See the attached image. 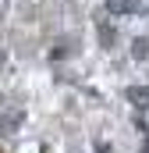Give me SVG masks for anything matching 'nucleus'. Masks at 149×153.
I'll return each mask as SVG.
<instances>
[{
  "mask_svg": "<svg viewBox=\"0 0 149 153\" xmlns=\"http://www.w3.org/2000/svg\"><path fill=\"white\" fill-rule=\"evenodd\" d=\"M139 111H149V85H128V93H124Z\"/></svg>",
  "mask_w": 149,
  "mask_h": 153,
  "instance_id": "7ed1b4c3",
  "label": "nucleus"
},
{
  "mask_svg": "<svg viewBox=\"0 0 149 153\" xmlns=\"http://www.w3.org/2000/svg\"><path fill=\"white\" fill-rule=\"evenodd\" d=\"M135 11H139V0H107V14L114 18H128Z\"/></svg>",
  "mask_w": 149,
  "mask_h": 153,
  "instance_id": "f03ea898",
  "label": "nucleus"
},
{
  "mask_svg": "<svg viewBox=\"0 0 149 153\" xmlns=\"http://www.w3.org/2000/svg\"><path fill=\"white\" fill-rule=\"evenodd\" d=\"M21 125H25V111L14 107V103H4V111H0V135H18Z\"/></svg>",
  "mask_w": 149,
  "mask_h": 153,
  "instance_id": "f257e3e1",
  "label": "nucleus"
},
{
  "mask_svg": "<svg viewBox=\"0 0 149 153\" xmlns=\"http://www.w3.org/2000/svg\"><path fill=\"white\" fill-rule=\"evenodd\" d=\"M131 57H135V61H149V39H135V43H131Z\"/></svg>",
  "mask_w": 149,
  "mask_h": 153,
  "instance_id": "20e7f679",
  "label": "nucleus"
}]
</instances>
